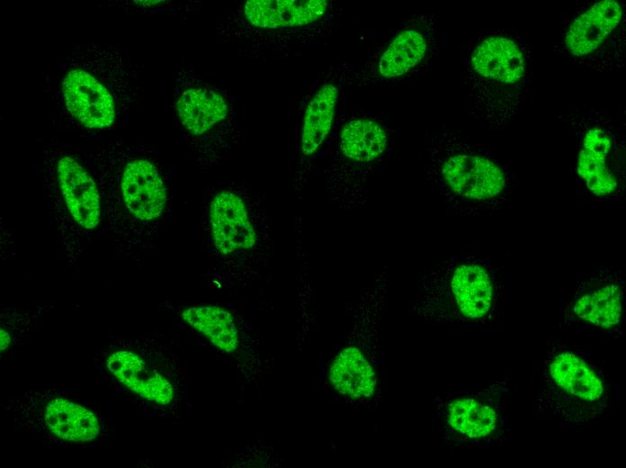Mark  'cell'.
I'll list each match as a JSON object with an SVG mask.
<instances>
[{
	"label": "cell",
	"instance_id": "cell-1",
	"mask_svg": "<svg viewBox=\"0 0 626 468\" xmlns=\"http://www.w3.org/2000/svg\"><path fill=\"white\" fill-rule=\"evenodd\" d=\"M85 157L100 193L103 231L119 254L137 259L154 248L171 204L165 169L145 147L123 139Z\"/></svg>",
	"mask_w": 626,
	"mask_h": 468
},
{
	"label": "cell",
	"instance_id": "cell-2",
	"mask_svg": "<svg viewBox=\"0 0 626 468\" xmlns=\"http://www.w3.org/2000/svg\"><path fill=\"white\" fill-rule=\"evenodd\" d=\"M53 90L58 112L75 128L110 130L140 104L139 68L117 46H76L62 58Z\"/></svg>",
	"mask_w": 626,
	"mask_h": 468
},
{
	"label": "cell",
	"instance_id": "cell-3",
	"mask_svg": "<svg viewBox=\"0 0 626 468\" xmlns=\"http://www.w3.org/2000/svg\"><path fill=\"white\" fill-rule=\"evenodd\" d=\"M499 299V279L492 263L461 253L424 271L411 313L449 327L481 328L496 318Z\"/></svg>",
	"mask_w": 626,
	"mask_h": 468
},
{
	"label": "cell",
	"instance_id": "cell-4",
	"mask_svg": "<svg viewBox=\"0 0 626 468\" xmlns=\"http://www.w3.org/2000/svg\"><path fill=\"white\" fill-rule=\"evenodd\" d=\"M40 174L48 215L64 256L76 266L101 227L97 184L85 155L58 142L43 145Z\"/></svg>",
	"mask_w": 626,
	"mask_h": 468
},
{
	"label": "cell",
	"instance_id": "cell-5",
	"mask_svg": "<svg viewBox=\"0 0 626 468\" xmlns=\"http://www.w3.org/2000/svg\"><path fill=\"white\" fill-rule=\"evenodd\" d=\"M388 290V271L383 268L374 275L371 284L354 305L348 340L328 367L330 386L358 407H375L381 400L384 374L381 324Z\"/></svg>",
	"mask_w": 626,
	"mask_h": 468
},
{
	"label": "cell",
	"instance_id": "cell-6",
	"mask_svg": "<svg viewBox=\"0 0 626 468\" xmlns=\"http://www.w3.org/2000/svg\"><path fill=\"white\" fill-rule=\"evenodd\" d=\"M426 170L451 209L462 215L498 209L510 191V174L499 158L463 139L436 140Z\"/></svg>",
	"mask_w": 626,
	"mask_h": 468
},
{
	"label": "cell",
	"instance_id": "cell-7",
	"mask_svg": "<svg viewBox=\"0 0 626 468\" xmlns=\"http://www.w3.org/2000/svg\"><path fill=\"white\" fill-rule=\"evenodd\" d=\"M0 410L16 428L54 445L91 446L110 436L99 410L62 390H24L8 398Z\"/></svg>",
	"mask_w": 626,
	"mask_h": 468
},
{
	"label": "cell",
	"instance_id": "cell-8",
	"mask_svg": "<svg viewBox=\"0 0 626 468\" xmlns=\"http://www.w3.org/2000/svg\"><path fill=\"white\" fill-rule=\"evenodd\" d=\"M173 104L178 124L200 161L219 162L238 134V116L229 90L206 81L183 64L176 73Z\"/></svg>",
	"mask_w": 626,
	"mask_h": 468
},
{
	"label": "cell",
	"instance_id": "cell-9",
	"mask_svg": "<svg viewBox=\"0 0 626 468\" xmlns=\"http://www.w3.org/2000/svg\"><path fill=\"white\" fill-rule=\"evenodd\" d=\"M328 5L325 0H247L224 15L217 30L224 40L261 57L282 47L293 30L321 20Z\"/></svg>",
	"mask_w": 626,
	"mask_h": 468
},
{
	"label": "cell",
	"instance_id": "cell-10",
	"mask_svg": "<svg viewBox=\"0 0 626 468\" xmlns=\"http://www.w3.org/2000/svg\"><path fill=\"white\" fill-rule=\"evenodd\" d=\"M543 411L572 425H586L606 407L604 382L595 369L574 352L556 346L541 372L537 397Z\"/></svg>",
	"mask_w": 626,
	"mask_h": 468
},
{
	"label": "cell",
	"instance_id": "cell-11",
	"mask_svg": "<svg viewBox=\"0 0 626 468\" xmlns=\"http://www.w3.org/2000/svg\"><path fill=\"white\" fill-rule=\"evenodd\" d=\"M94 364L106 385L127 402L169 408L176 400L173 379L139 339L110 336L94 354Z\"/></svg>",
	"mask_w": 626,
	"mask_h": 468
},
{
	"label": "cell",
	"instance_id": "cell-12",
	"mask_svg": "<svg viewBox=\"0 0 626 468\" xmlns=\"http://www.w3.org/2000/svg\"><path fill=\"white\" fill-rule=\"evenodd\" d=\"M470 64L486 85L488 118L502 125L514 113L528 82L530 59L525 45L514 35L493 32L475 46Z\"/></svg>",
	"mask_w": 626,
	"mask_h": 468
},
{
	"label": "cell",
	"instance_id": "cell-13",
	"mask_svg": "<svg viewBox=\"0 0 626 468\" xmlns=\"http://www.w3.org/2000/svg\"><path fill=\"white\" fill-rule=\"evenodd\" d=\"M336 148V160L328 181L332 198L343 208H362L365 203L362 183L384 154L386 131L371 120H353L342 128Z\"/></svg>",
	"mask_w": 626,
	"mask_h": 468
},
{
	"label": "cell",
	"instance_id": "cell-14",
	"mask_svg": "<svg viewBox=\"0 0 626 468\" xmlns=\"http://www.w3.org/2000/svg\"><path fill=\"white\" fill-rule=\"evenodd\" d=\"M576 170L586 195L599 201L622 198L624 185L622 147L607 122L580 119Z\"/></svg>",
	"mask_w": 626,
	"mask_h": 468
},
{
	"label": "cell",
	"instance_id": "cell-15",
	"mask_svg": "<svg viewBox=\"0 0 626 468\" xmlns=\"http://www.w3.org/2000/svg\"><path fill=\"white\" fill-rule=\"evenodd\" d=\"M497 387L461 391L434 399L442 435L454 446L491 443L502 428Z\"/></svg>",
	"mask_w": 626,
	"mask_h": 468
},
{
	"label": "cell",
	"instance_id": "cell-16",
	"mask_svg": "<svg viewBox=\"0 0 626 468\" xmlns=\"http://www.w3.org/2000/svg\"><path fill=\"white\" fill-rule=\"evenodd\" d=\"M624 302L622 271L598 269L575 285L563 306L562 320L578 329L616 333L624 322Z\"/></svg>",
	"mask_w": 626,
	"mask_h": 468
},
{
	"label": "cell",
	"instance_id": "cell-17",
	"mask_svg": "<svg viewBox=\"0 0 626 468\" xmlns=\"http://www.w3.org/2000/svg\"><path fill=\"white\" fill-rule=\"evenodd\" d=\"M255 196L237 184L210 192L207 208L209 228L212 246L219 255L237 256L256 248Z\"/></svg>",
	"mask_w": 626,
	"mask_h": 468
},
{
	"label": "cell",
	"instance_id": "cell-18",
	"mask_svg": "<svg viewBox=\"0 0 626 468\" xmlns=\"http://www.w3.org/2000/svg\"><path fill=\"white\" fill-rule=\"evenodd\" d=\"M623 13L620 2L604 0L578 14L565 31L567 54L577 61H601V54H608L613 41L622 36Z\"/></svg>",
	"mask_w": 626,
	"mask_h": 468
},
{
	"label": "cell",
	"instance_id": "cell-19",
	"mask_svg": "<svg viewBox=\"0 0 626 468\" xmlns=\"http://www.w3.org/2000/svg\"><path fill=\"white\" fill-rule=\"evenodd\" d=\"M337 97L336 86L333 83H326L308 104L300 142L302 158H310L327 137L332 127Z\"/></svg>",
	"mask_w": 626,
	"mask_h": 468
},
{
	"label": "cell",
	"instance_id": "cell-20",
	"mask_svg": "<svg viewBox=\"0 0 626 468\" xmlns=\"http://www.w3.org/2000/svg\"><path fill=\"white\" fill-rule=\"evenodd\" d=\"M182 319L215 347L234 352L239 344L238 330L233 315L219 306H192L184 309Z\"/></svg>",
	"mask_w": 626,
	"mask_h": 468
},
{
	"label": "cell",
	"instance_id": "cell-21",
	"mask_svg": "<svg viewBox=\"0 0 626 468\" xmlns=\"http://www.w3.org/2000/svg\"><path fill=\"white\" fill-rule=\"evenodd\" d=\"M426 49V40L418 31L401 32L382 54L379 73L384 77L406 74L423 59Z\"/></svg>",
	"mask_w": 626,
	"mask_h": 468
}]
</instances>
